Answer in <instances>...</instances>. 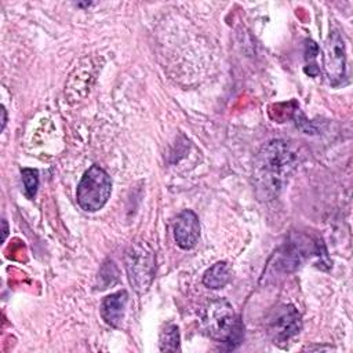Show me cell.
<instances>
[{
	"mask_svg": "<svg viewBox=\"0 0 353 353\" xmlns=\"http://www.w3.org/2000/svg\"><path fill=\"white\" fill-rule=\"evenodd\" d=\"M296 167V156L283 141L263 145L255 159L254 181L262 200L273 199L287 183Z\"/></svg>",
	"mask_w": 353,
	"mask_h": 353,
	"instance_id": "6da1fadb",
	"label": "cell"
},
{
	"mask_svg": "<svg viewBox=\"0 0 353 353\" xmlns=\"http://www.w3.org/2000/svg\"><path fill=\"white\" fill-rule=\"evenodd\" d=\"M204 327L211 338L234 349L243 336V324L226 299H215L204 310Z\"/></svg>",
	"mask_w": 353,
	"mask_h": 353,
	"instance_id": "7a4b0ae2",
	"label": "cell"
},
{
	"mask_svg": "<svg viewBox=\"0 0 353 353\" xmlns=\"http://www.w3.org/2000/svg\"><path fill=\"white\" fill-rule=\"evenodd\" d=\"M110 192L112 181L108 172L98 165H91L77 185L76 200L81 210L95 212L106 204Z\"/></svg>",
	"mask_w": 353,
	"mask_h": 353,
	"instance_id": "3957f363",
	"label": "cell"
},
{
	"mask_svg": "<svg viewBox=\"0 0 353 353\" xmlns=\"http://www.w3.org/2000/svg\"><path fill=\"white\" fill-rule=\"evenodd\" d=\"M124 263L130 284L138 294L149 290L156 268V255L153 250L143 241L132 243L125 250Z\"/></svg>",
	"mask_w": 353,
	"mask_h": 353,
	"instance_id": "277c9868",
	"label": "cell"
},
{
	"mask_svg": "<svg viewBox=\"0 0 353 353\" xmlns=\"http://www.w3.org/2000/svg\"><path fill=\"white\" fill-rule=\"evenodd\" d=\"M323 54L324 70L328 81L332 85L341 84L346 76V51L345 41L339 30L330 32Z\"/></svg>",
	"mask_w": 353,
	"mask_h": 353,
	"instance_id": "5b68a950",
	"label": "cell"
},
{
	"mask_svg": "<svg viewBox=\"0 0 353 353\" xmlns=\"http://www.w3.org/2000/svg\"><path fill=\"white\" fill-rule=\"evenodd\" d=\"M302 327L299 312L292 305H283L277 307L269 319V334L274 343H285L295 336Z\"/></svg>",
	"mask_w": 353,
	"mask_h": 353,
	"instance_id": "8992f818",
	"label": "cell"
},
{
	"mask_svg": "<svg viewBox=\"0 0 353 353\" xmlns=\"http://www.w3.org/2000/svg\"><path fill=\"white\" fill-rule=\"evenodd\" d=\"M200 236V222L192 210H183L174 222V237L182 250H190L196 245Z\"/></svg>",
	"mask_w": 353,
	"mask_h": 353,
	"instance_id": "52a82bcc",
	"label": "cell"
},
{
	"mask_svg": "<svg viewBox=\"0 0 353 353\" xmlns=\"http://www.w3.org/2000/svg\"><path fill=\"white\" fill-rule=\"evenodd\" d=\"M301 237L298 236V239L290 240L281 247L277 255V265H276L279 270L292 272L296 268H299V265L302 263V261L305 259L309 251L307 247H305L306 241H301Z\"/></svg>",
	"mask_w": 353,
	"mask_h": 353,
	"instance_id": "ba28073f",
	"label": "cell"
},
{
	"mask_svg": "<svg viewBox=\"0 0 353 353\" xmlns=\"http://www.w3.org/2000/svg\"><path fill=\"white\" fill-rule=\"evenodd\" d=\"M127 302L128 294L125 290L105 296L101 303V316L105 320V323L112 327H119L124 317Z\"/></svg>",
	"mask_w": 353,
	"mask_h": 353,
	"instance_id": "9c48e42d",
	"label": "cell"
},
{
	"mask_svg": "<svg viewBox=\"0 0 353 353\" xmlns=\"http://www.w3.org/2000/svg\"><path fill=\"white\" fill-rule=\"evenodd\" d=\"M232 279V268L226 261H219L214 263L203 276V284L208 288H222Z\"/></svg>",
	"mask_w": 353,
	"mask_h": 353,
	"instance_id": "30bf717a",
	"label": "cell"
},
{
	"mask_svg": "<svg viewBox=\"0 0 353 353\" xmlns=\"http://www.w3.org/2000/svg\"><path fill=\"white\" fill-rule=\"evenodd\" d=\"M160 350H179V331L175 324H168L160 334Z\"/></svg>",
	"mask_w": 353,
	"mask_h": 353,
	"instance_id": "8fae6325",
	"label": "cell"
},
{
	"mask_svg": "<svg viewBox=\"0 0 353 353\" xmlns=\"http://www.w3.org/2000/svg\"><path fill=\"white\" fill-rule=\"evenodd\" d=\"M21 175H22V183H23V188H25V194L29 199H33L36 192H37V186H39V174H37V171L33 170V168H22Z\"/></svg>",
	"mask_w": 353,
	"mask_h": 353,
	"instance_id": "7c38bea8",
	"label": "cell"
},
{
	"mask_svg": "<svg viewBox=\"0 0 353 353\" xmlns=\"http://www.w3.org/2000/svg\"><path fill=\"white\" fill-rule=\"evenodd\" d=\"M306 51H305V55H306V59H313L317 54H319V47L314 41L312 40H306Z\"/></svg>",
	"mask_w": 353,
	"mask_h": 353,
	"instance_id": "4fadbf2b",
	"label": "cell"
},
{
	"mask_svg": "<svg viewBox=\"0 0 353 353\" xmlns=\"http://www.w3.org/2000/svg\"><path fill=\"white\" fill-rule=\"evenodd\" d=\"M7 233H8V226H7V221L3 219V241L6 240L7 237Z\"/></svg>",
	"mask_w": 353,
	"mask_h": 353,
	"instance_id": "5bb4252c",
	"label": "cell"
},
{
	"mask_svg": "<svg viewBox=\"0 0 353 353\" xmlns=\"http://www.w3.org/2000/svg\"><path fill=\"white\" fill-rule=\"evenodd\" d=\"M1 113H3V119H1V128H4V125H6V109L4 108H1Z\"/></svg>",
	"mask_w": 353,
	"mask_h": 353,
	"instance_id": "9a60e30c",
	"label": "cell"
}]
</instances>
